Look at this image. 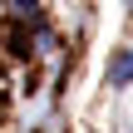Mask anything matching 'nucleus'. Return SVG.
<instances>
[{"instance_id":"1","label":"nucleus","mask_w":133,"mask_h":133,"mask_svg":"<svg viewBox=\"0 0 133 133\" xmlns=\"http://www.w3.org/2000/svg\"><path fill=\"white\" fill-rule=\"evenodd\" d=\"M109 84L114 89H123V84H133V49H123V59L109 69Z\"/></svg>"},{"instance_id":"2","label":"nucleus","mask_w":133,"mask_h":133,"mask_svg":"<svg viewBox=\"0 0 133 133\" xmlns=\"http://www.w3.org/2000/svg\"><path fill=\"white\" fill-rule=\"evenodd\" d=\"M128 5H133V0H128Z\"/></svg>"}]
</instances>
